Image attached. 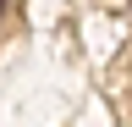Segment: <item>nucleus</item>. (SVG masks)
Listing matches in <instances>:
<instances>
[{
	"instance_id": "1",
	"label": "nucleus",
	"mask_w": 132,
	"mask_h": 127,
	"mask_svg": "<svg viewBox=\"0 0 132 127\" xmlns=\"http://www.w3.org/2000/svg\"><path fill=\"white\" fill-rule=\"evenodd\" d=\"M0 17H6V0H0Z\"/></svg>"
}]
</instances>
